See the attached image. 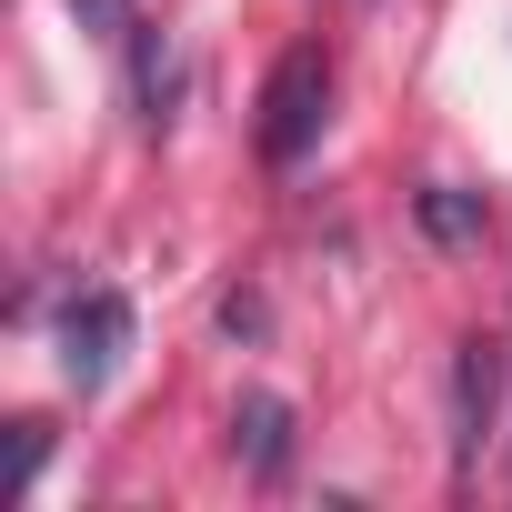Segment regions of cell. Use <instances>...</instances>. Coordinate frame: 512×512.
I'll return each instance as SVG.
<instances>
[{
  "instance_id": "cell-4",
  "label": "cell",
  "mask_w": 512,
  "mask_h": 512,
  "mask_svg": "<svg viewBox=\"0 0 512 512\" xmlns=\"http://www.w3.org/2000/svg\"><path fill=\"white\" fill-rule=\"evenodd\" d=\"M231 452L251 462V482H282V472H292V402H282V392H241Z\"/></svg>"
},
{
  "instance_id": "cell-1",
  "label": "cell",
  "mask_w": 512,
  "mask_h": 512,
  "mask_svg": "<svg viewBox=\"0 0 512 512\" xmlns=\"http://www.w3.org/2000/svg\"><path fill=\"white\" fill-rule=\"evenodd\" d=\"M322 121H332V51L322 41H292L272 61V81H262V121H251V141H262L272 171H292V161H312Z\"/></svg>"
},
{
  "instance_id": "cell-5",
  "label": "cell",
  "mask_w": 512,
  "mask_h": 512,
  "mask_svg": "<svg viewBox=\"0 0 512 512\" xmlns=\"http://www.w3.org/2000/svg\"><path fill=\"white\" fill-rule=\"evenodd\" d=\"M412 221H422V241H442V251H472L482 241V191H462V181H422L412 191Z\"/></svg>"
},
{
  "instance_id": "cell-7",
  "label": "cell",
  "mask_w": 512,
  "mask_h": 512,
  "mask_svg": "<svg viewBox=\"0 0 512 512\" xmlns=\"http://www.w3.org/2000/svg\"><path fill=\"white\" fill-rule=\"evenodd\" d=\"M71 21H81L91 41H111V51H131V31H141V11H131V0H71Z\"/></svg>"
},
{
  "instance_id": "cell-3",
  "label": "cell",
  "mask_w": 512,
  "mask_h": 512,
  "mask_svg": "<svg viewBox=\"0 0 512 512\" xmlns=\"http://www.w3.org/2000/svg\"><path fill=\"white\" fill-rule=\"evenodd\" d=\"M492 422H502V342H462L452 352V472L472 482L482 452H492Z\"/></svg>"
},
{
  "instance_id": "cell-9",
  "label": "cell",
  "mask_w": 512,
  "mask_h": 512,
  "mask_svg": "<svg viewBox=\"0 0 512 512\" xmlns=\"http://www.w3.org/2000/svg\"><path fill=\"white\" fill-rule=\"evenodd\" d=\"M41 452H51V422H21V442H11V492H31Z\"/></svg>"
},
{
  "instance_id": "cell-8",
  "label": "cell",
  "mask_w": 512,
  "mask_h": 512,
  "mask_svg": "<svg viewBox=\"0 0 512 512\" xmlns=\"http://www.w3.org/2000/svg\"><path fill=\"white\" fill-rule=\"evenodd\" d=\"M221 332H231V342H262V332H272V302H262V292H221Z\"/></svg>"
},
{
  "instance_id": "cell-6",
  "label": "cell",
  "mask_w": 512,
  "mask_h": 512,
  "mask_svg": "<svg viewBox=\"0 0 512 512\" xmlns=\"http://www.w3.org/2000/svg\"><path fill=\"white\" fill-rule=\"evenodd\" d=\"M131 101H141V131H171V41L151 21L131 31Z\"/></svg>"
},
{
  "instance_id": "cell-2",
  "label": "cell",
  "mask_w": 512,
  "mask_h": 512,
  "mask_svg": "<svg viewBox=\"0 0 512 512\" xmlns=\"http://www.w3.org/2000/svg\"><path fill=\"white\" fill-rule=\"evenodd\" d=\"M121 352H131V292L121 282H81L61 302V382L71 392H101L121 372Z\"/></svg>"
}]
</instances>
